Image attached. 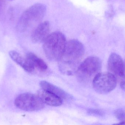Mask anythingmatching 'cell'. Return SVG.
<instances>
[{
	"mask_svg": "<svg viewBox=\"0 0 125 125\" xmlns=\"http://www.w3.org/2000/svg\"><path fill=\"white\" fill-rule=\"evenodd\" d=\"M84 51L83 45L77 40H71L67 42L64 53L59 60L62 70L71 72L81 59Z\"/></svg>",
	"mask_w": 125,
	"mask_h": 125,
	"instance_id": "6da1fadb",
	"label": "cell"
},
{
	"mask_svg": "<svg viewBox=\"0 0 125 125\" xmlns=\"http://www.w3.org/2000/svg\"><path fill=\"white\" fill-rule=\"evenodd\" d=\"M43 44V50L47 58L51 61H59L66 45V38L60 32L50 34Z\"/></svg>",
	"mask_w": 125,
	"mask_h": 125,
	"instance_id": "7a4b0ae2",
	"label": "cell"
},
{
	"mask_svg": "<svg viewBox=\"0 0 125 125\" xmlns=\"http://www.w3.org/2000/svg\"><path fill=\"white\" fill-rule=\"evenodd\" d=\"M46 6L42 3L35 4L28 8L20 18L17 24L20 31H25L34 26L39 25L45 15Z\"/></svg>",
	"mask_w": 125,
	"mask_h": 125,
	"instance_id": "3957f363",
	"label": "cell"
},
{
	"mask_svg": "<svg viewBox=\"0 0 125 125\" xmlns=\"http://www.w3.org/2000/svg\"><path fill=\"white\" fill-rule=\"evenodd\" d=\"M102 67L101 60L96 57H89L80 65L77 74L80 79L86 81L99 73Z\"/></svg>",
	"mask_w": 125,
	"mask_h": 125,
	"instance_id": "277c9868",
	"label": "cell"
},
{
	"mask_svg": "<svg viewBox=\"0 0 125 125\" xmlns=\"http://www.w3.org/2000/svg\"><path fill=\"white\" fill-rule=\"evenodd\" d=\"M14 104L18 108L28 112L39 111L44 106V103L38 95L30 93L19 95L15 98Z\"/></svg>",
	"mask_w": 125,
	"mask_h": 125,
	"instance_id": "5b68a950",
	"label": "cell"
},
{
	"mask_svg": "<svg viewBox=\"0 0 125 125\" xmlns=\"http://www.w3.org/2000/svg\"><path fill=\"white\" fill-rule=\"evenodd\" d=\"M116 76L110 72L99 73L93 78V88L98 93L106 94L113 91L116 86Z\"/></svg>",
	"mask_w": 125,
	"mask_h": 125,
	"instance_id": "8992f818",
	"label": "cell"
},
{
	"mask_svg": "<svg viewBox=\"0 0 125 125\" xmlns=\"http://www.w3.org/2000/svg\"><path fill=\"white\" fill-rule=\"evenodd\" d=\"M108 67L111 73L122 78L124 75L125 64L122 57L115 53H112L108 59Z\"/></svg>",
	"mask_w": 125,
	"mask_h": 125,
	"instance_id": "52a82bcc",
	"label": "cell"
},
{
	"mask_svg": "<svg viewBox=\"0 0 125 125\" xmlns=\"http://www.w3.org/2000/svg\"><path fill=\"white\" fill-rule=\"evenodd\" d=\"M50 24L46 21L40 23L32 32L31 40L35 43L44 42L50 35Z\"/></svg>",
	"mask_w": 125,
	"mask_h": 125,
	"instance_id": "ba28073f",
	"label": "cell"
},
{
	"mask_svg": "<svg viewBox=\"0 0 125 125\" xmlns=\"http://www.w3.org/2000/svg\"><path fill=\"white\" fill-rule=\"evenodd\" d=\"M9 54L11 58L15 62L26 72L31 73L34 71L35 67L31 61L27 57H23L18 52L14 50L10 51Z\"/></svg>",
	"mask_w": 125,
	"mask_h": 125,
	"instance_id": "9c48e42d",
	"label": "cell"
},
{
	"mask_svg": "<svg viewBox=\"0 0 125 125\" xmlns=\"http://www.w3.org/2000/svg\"><path fill=\"white\" fill-rule=\"evenodd\" d=\"M38 95L44 103L50 106H58L62 104V98L47 91H40Z\"/></svg>",
	"mask_w": 125,
	"mask_h": 125,
	"instance_id": "30bf717a",
	"label": "cell"
},
{
	"mask_svg": "<svg viewBox=\"0 0 125 125\" xmlns=\"http://www.w3.org/2000/svg\"><path fill=\"white\" fill-rule=\"evenodd\" d=\"M40 84L43 90L54 94L62 99H65L67 97V94L64 91L49 82L42 81L40 82Z\"/></svg>",
	"mask_w": 125,
	"mask_h": 125,
	"instance_id": "8fae6325",
	"label": "cell"
},
{
	"mask_svg": "<svg viewBox=\"0 0 125 125\" xmlns=\"http://www.w3.org/2000/svg\"><path fill=\"white\" fill-rule=\"evenodd\" d=\"M26 57L31 61L35 67L38 68L40 70L44 71L47 69L48 66L46 63L34 54L28 53L26 55Z\"/></svg>",
	"mask_w": 125,
	"mask_h": 125,
	"instance_id": "7c38bea8",
	"label": "cell"
},
{
	"mask_svg": "<svg viewBox=\"0 0 125 125\" xmlns=\"http://www.w3.org/2000/svg\"><path fill=\"white\" fill-rule=\"evenodd\" d=\"M115 116L118 119L121 121H125V112L123 110L119 109L115 112Z\"/></svg>",
	"mask_w": 125,
	"mask_h": 125,
	"instance_id": "4fadbf2b",
	"label": "cell"
},
{
	"mask_svg": "<svg viewBox=\"0 0 125 125\" xmlns=\"http://www.w3.org/2000/svg\"><path fill=\"white\" fill-rule=\"evenodd\" d=\"M89 114H92V115H99L101 116L103 114L102 112L100 110H97V109H91L89 110L88 112Z\"/></svg>",
	"mask_w": 125,
	"mask_h": 125,
	"instance_id": "5bb4252c",
	"label": "cell"
},
{
	"mask_svg": "<svg viewBox=\"0 0 125 125\" xmlns=\"http://www.w3.org/2000/svg\"><path fill=\"white\" fill-rule=\"evenodd\" d=\"M120 85L122 90L125 91V64L124 75H123L122 78H121Z\"/></svg>",
	"mask_w": 125,
	"mask_h": 125,
	"instance_id": "9a60e30c",
	"label": "cell"
},
{
	"mask_svg": "<svg viewBox=\"0 0 125 125\" xmlns=\"http://www.w3.org/2000/svg\"><path fill=\"white\" fill-rule=\"evenodd\" d=\"M117 125H125V121L121 122L119 124H117Z\"/></svg>",
	"mask_w": 125,
	"mask_h": 125,
	"instance_id": "2e32d148",
	"label": "cell"
},
{
	"mask_svg": "<svg viewBox=\"0 0 125 125\" xmlns=\"http://www.w3.org/2000/svg\"></svg>",
	"mask_w": 125,
	"mask_h": 125,
	"instance_id": "e0dca14e",
	"label": "cell"
}]
</instances>
